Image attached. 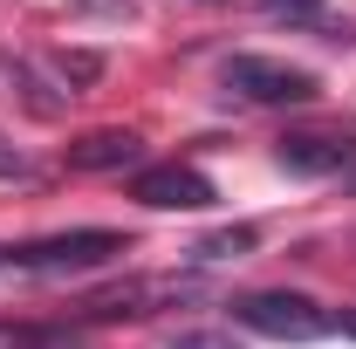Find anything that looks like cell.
I'll return each mask as SVG.
<instances>
[{
  "label": "cell",
  "mask_w": 356,
  "mask_h": 349,
  "mask_svg": "<svg viewBox=\"0 0 356 349\" xmlns=\"http://www.w3.org/2000/svg\"><path fill=\"white\" fill-rule=\"evenodd\" d=\"M233 322L254 329V336H267V343H322V336H336V315L315 302V295H295V288L240 295L233 302Z\"/></svg>",
  "instance_id": "1"
},
{
  "label": "cell",
  "mask_w": 356,
  "mask_h": 349,
  "mask_svg": "<svg viewBox=\"0 0 356 349\" xmlns=\"http://www.w3.org/2000/svg\"><path fill=\"white\" fill-rule=\"evenodd\" d=\"M117 254H131L124 233L110 226H69V233H48L28 247H7V267H28V274H89V267H110Z\"/></svg>",
  "instance_id": "2"
},
{
  "label": "cell",
  "mask_w": 356,
  "mask_h": 349,
  "mask_svg": "<svg viewBox=\"0 0 356 349\" xmlns=\"http://www.w3.org/2000/svg\"><path fill=\"white\" fill-rule=\"evenodd\" d=\"M220 76H226V89L247 96V103H315V96H322V83H315L309 69L274 62V55H233Z\"/></svg>",
  "instance_id": "3"
},
{
  "label": "cell",
  "mask_w": 356,
  "mask_h": 349,
  "mask_svg": "<svg viewBox=\"0 0 356 349\" xmlns=\"http://www.w3.org/2000/svg\"><path fill=\"white\" fill-rule=\"evenodd\" d=\"M131 199L151 206V213H206L220 192H213V178L192 172V165H144L131 178Z\"/></svg>",
  "instance_id": "4"
},
{
  "label": "cell",
  "mask_w": 356,
  "mask_h": 349,
  "mask_svg": "<svg viewBox=\"0 0 356 349\" xmlns=\"http://www.w3.org/2000/svg\"><path fill=\"white\" fill-rule=\"evenodd\" d=\"M281 172H295V178H329V172H350L356 165V137H315V131H295V137H281Z\"/></svg>",
  "instance_id": "5"
},
{
  "label": "cell",
  "mask_w": 356,
  "mask_h": 349,
  "mask_svg": "<svg viewBox=\"0 0 356 349\" xmlns=\"http://www.w3.org/2000/svg\"><path fill=\"white\" fill-rule=\"evenodd\" d=\"M144 158V137L137 131H89L69 144V172H124Z\"/></svg>",
  "instance_id": "6"
},
{
  "label": "cell",
  "mask_w": 356,
  "mask_h": 349,
  "mask_svg": "<svg viewBox=\"0 0 356 349\" xmlns=\"http://www.w3.org/2000/svg\"><path fill=\"white\" fill-rule=\"evenodd\" d=\"M48 69L62 76V89L76 96V89H89V83H103V55L96 48H55L48 55Z\"/></svg>",
  "instance_id": "7"
},
{
  "label": "cell",
  "mask_w": 356,
  "mask_h": 349,
  "mask_svg": "<svg viewBox=\"0 0 356 349\" xmlns=\"http://www.w3.org/2000/svg\"><path fill=\"white\" fill-rule=\"evenodd\" d=\"M254 240H261L254 226H226V233H206L192 254H199V261H240V254H254Z\"/></svg>",
  "instance_id": "8"
},
{
  "label": "cell",
  "mask_w": 356,
  "mask_h": 349,
  "mask_svg": "<svg viewBox=\"0 0 356 349\" xmlns=\"http://www.w3.org/2000/svg\"><path fill=\"white\" fill-rule=\"evenodd\" d=\"M267 21H281V28H322L329 21V0H261Z\"/></svg>",
  "instance_id": "9"
},
{
  "label": "cell",
  "mask_w": 356,
  "mask_h": 349,
  "mask_svg": "<svg viewBox=\"0 0 356 349\" xmlns=\"http://www.w3.org/2000/svg\"><path fill=\"white\" fill-rule=\"evenodd\" d=\"M76 14H96V21H137V0H69Z\"/></svg>",
  "instance_id": "10"
},
{
  "label": "cell",
  "mask_w": 356,
  "mask_h": 349,
  "mask_svg": "<svg viewBox=\"0 0 356 349\" xmlns=\"http://www.w3.org/2000/svg\"><path fill=\"white\" fill-rule=\"evenodd\" d=\"M172 349H240L233 336H185V343H172Z\"/></svg>",
  "instance_id": "11"
},
{
  "label": "cell",
  "mask_w": 356,
  "mask_h": 349,
  "mask_svg": "<svg viewBox=\"0 0 356 349\" xmlns=\"http://www.w3.org/2000/svg\"><path fill=\"white\" fill-rule=\"evenodd\" d=\"M0 178H28V158H21V151H7V144H0Z\"/></svg>",
  "instance_id": "12"
},
{
  "label": "cell",
  "mask_w": 356,
  "mask_h": 349,
  "mask_svg": "<svg viewBox=\"0 0 356 349\" xmlns=\"http://www.w3.org/2000/svg\"><path fill=\"white\" fill-rule=\"evenodd\" d=\"M336 329H343V336H356V315H350V308H343V315H336Z\"/></svg>",
  "instance_id": "13"
},
{
  "label": "cell",
  "mask_w": 356,
  "mask_h": 349,
  "mask_svg": "<svg viewBox=\"0 0 356 349\" xmlns=\"http://www.w3.org/2000/svg\"><path fill=\"white\" fill-rule=\"evenodd\" d=\"M0 267H7V247H0Z\"/></svg>",
  "instance_id": "14"
}]
</instances>
